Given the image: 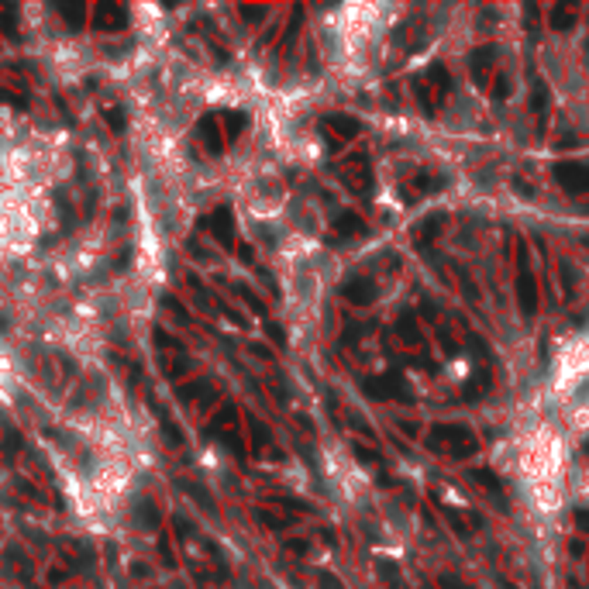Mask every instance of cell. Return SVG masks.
I'll use <instances>...</instances> for the list:
<instances>
[{
    "mask_svg": "<svg viewBox=\"0 0 589 589\" xmlns=\"http://www.w3.org/2000/svg\"><path fill=\"white\" fill-rule=\"evenodd\" d=\"M214 124H217L214 117H203V121H200V135H203V142H207L210 152H221V131H217Z\"/></svg>",
    "mask_w": 589,
    "mask_h": 589,
    "instance_id": "obj_1",
    "label": "cell"
},
{
    "mask_svg": "<svg viewBox=\"0 0 589 589\" xmlns=\"http://www.w3.org/2000/svg\"><path fill=\"white\" fill-rule=\"evenodd\" d=\"M214 231H217V238H221L224 245L234 241V234H231V214H228V210H217V214H214Z\"/></svg>",
    "mask_w": 589,
    "mask_h": 589,
    "instance_id": "obj_2",
    "label": "cell"
},
{
    "mask_svg": "<svg viewBox=\"0 0 589 589\" xmlns=\"http://www.w3.org/2000/svg\"><path fill=\"white\" fill-rule=\"evenodd\" d=\"M100 17H103V24H110V21H114L117 28H124V21H128V14H124L121 7H103V10H100Z\"/></svg>",
    "mask_w": 589,
    "mask_h": 589,
    "instance_id": "obj_3",
    "label": "cell"
},
{
    "mask_svg": "<svg viewBox=\"0 0 589 589\" xmlns=\"http://www.w3.org/2000/svg\"><path fill=\"white\" fill-rule=\"evenodd\" d=\"M59 14H66V17L73 21V28L83 24V7H59Z\"/></svg>",
    "mask_w": 589,
    "mask_h": 589,
    "instance_id": "obj_4",
    "label": "cell"
},
{
    "mask_svg": "<svg viewBox=\"0 0 589 589\" xmlns=\"http://www.w3.org/2000/svg\"><path fill=\"white\" fill-rule=\"evenodd\" d=\"M107 121H110V124H114V128H117V131H121V128H124V117H121V114H117V110H110V114H107Z\"/></svg>",
    "mask_w": 589,
    "mask_h": 589,
    "instance_id": "obj_5",
    "label": "cell"
}]
</instances>
